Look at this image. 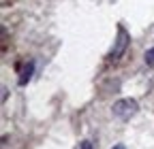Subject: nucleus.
I'll list each match as a JSON object with an SVG mask.
<instances>
[{
  "mask_svg": "<svg viewBox=\"0 0 154 149\" xmlns=\"http://www.w3.org/2000/svg\"><path fill=\"white\" fill-rule=\"evenodd\" d=\"M111 149H124V145H116V147H111Z\"/></svg>",
  "mask_w": 154,
  "mask_h": 149,
  "instance_id": "7",
  "label": "nucleus"
},
{
  "mask_svg": "<svg viewBox=\"0 0 154 149\" xmlns=\"http://www.w3.org/2000/svg\"><path fill=\"white\" fill-rule=\"evenodd\" d=\"M146 64L154 66V47H150V49L146 51Z\"/></svg>",
  "mask_w": 154,
  "mask_h": 149,
  "instance_id": "4",
  "label": "nucleus"
},
{
  "mask_svg": "<svg viewBox=\"0 0 154 149\" xmlns=\"http://www.w3.org/2000/svg\"><path fill=\"white\" fill-rule=\"evenodd\" d=\"M128 43H131V36H128L126 28H124V26H118V36H116L113 49L109 51V58H111V60H118V58H122V55H124V51H126V47H128Z\"/></svg>",
  "mask_w": 154,
  "mask_h": 149,
  "instance_id": "2",
  "label": "nucleus"
},
{
  "mask_svg": "<svg viewBox=\"0 0 154 149\" xmlns=\"http://www.w3.org/2000/svg\"><path fill=\"white\" fill-rule=\"evenodd\" d=\"M7 98H9V87H5V85H2V102H5Z\"/></svg>",
  "mask_w": 154,
  "mask_h": 149,
  "instance_id": "6",
  "label": "nucleus"
},
{
  "mask_svg": "<svg viewBox=\"0 0 154 149\" xmlns=\"http://www.w3.org/2000/svg\"><path fill=\"white\" fill-rule=\"evenodd\" d=\"M113 117H118L122 121H128L133 119L135 115L139 113V102L135 98H122V100H116L113 102Z\"/></svg>",
  "mask_w": 154,
  "mask_h": 149,
  "instance_id": "1",
  "label": "nucleus"
},
{
  "mask_svg": "<svg viewBox=\"0 0 154 149\" xmlns=\"http://www.w3.org/2000/svg\"><path fill=\"white\" fill-rule=\"evenodd\" d=\"M79 149H92V143L90 141H82L79 143Z\"/></svg>",
  "mask_w": 154,
  "mask_h": 149,
  "instance_id": "5",
  "label": "nucleus"
},
{
  "mask_svg": "<svg viewBox=\"0 0 154 149\" xmlns=\"http://www.w3.org/2000/svg\"><path fill=\"white\" fill-rule=\"evenodd\" d=\"M32 72H34V62H26V66L22 68V72H19L17 83H19V85H26V83L32 79Z\"/></svg>",
  "mask_w": 154,
  "mask_h": 149,
  "instance_id": "3",
  "label": "nucleus"
}]
</instances>
